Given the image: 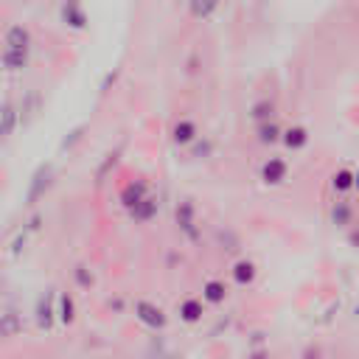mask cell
Segmentation results:
<instances>
[{"label": "cell", "instance_id": "1", "mask_svg": "<svg viewBox=\"0 0 359 359\" xmlns=\"http://www.w3.org/2000/svg\"><path fill=\"white\" fill-rule=\"evenodd\" d=\"M132 311H135V320H137L140 325H146L149 331H163V328L168 325L165 309L157 306V303H151V300H135Z\"/></svg>", "mask_w": 359, "mask_h": 359}, {"label": "cell", "instance_id": "2", "mask_svg": "<svg viewBox=\"0 0 359 359\" xmlns=\"http://www.w3.org/2000/svg\"><path fill=\"white\" fill-rule=\"evenodd\" d=\"M34 323H36L39 331H50L53 323H59V317H56V292L53 289H45L36 297V303H34Z\"/></svg>", "mask_w": 359, "mask_h": 359}, {"label": "cell", "instance_id": "3", "mask_svg": "<svg viewBox=\"0 0 359 359\" xmlns=\"http://www.w3.org/2000/svg\"><path fill=\"white\" fill-rule=\"evenodd\" d=\"M258 177H261V182H264L266 188L283 185V182L289 180V160H286V157H278V154L266 157V160L261 163V168H258Z\"/></svg>", "mask_w": 359, "mask_h": 359}, {"label": "cell", "instance_id": "4", "mask_svg": "<svg viewBox=\"0 0 359 359\" xmlns=\"http://www.w3.org/2000/svg\"><path fill=\"white\" fill-rule=\"evenodd\" d=\"M174 222L180 227V233L188 241H199V224H196V205L191 199H180L174 208Z\"/></svg>", "mask_w": 359, "mask_h": 359}, {"label": "cell", "instance_id": "5", "mask_svg": "<svg viewBox=\"0 0 359 359\" xmlns=\"http://www.w3.org/2000/svg\"><path fill=\"white\" fill-rule=\"evenodd\" d=\"M50 180H53V165L42 163L31 177V185H28V194H25V205H36L45 196V191L50 188Z\"/></svg>", "mask_w": 359, "mask_h": 359}, {"label": "cell", "instance_id": "6", "mask_svg": "<svg viewBox=\"0 0 359 359\" xmlns=\"http://www.w3.org/2000/svg\"><path fill=\"white\" fill-rule=\"evenodd\" d=\"M328 219H331V224H334V227H339V230H348V227H353V224H356V208L351 205V199L339 196V199L331 205V210H328Z\"/></svg>", "mask_w": 359, "mask_h": 359}, {"label": "cell", "instance_id": "7", "mask_svg": "<svg viewBox=\"0 0 359 359\" xmlns=\"http://www.w3.org/2000/svg\"><path fill=\"white\" fill-rule=\"evenodd\" d=\"M309 140H311V132H309V126H303V123H292V126H286L283 129V135H280V143H283V149L286 151H303L306 146H309Z\"/></svg>", "mask_w": 359, "mask_h": 359}, {"label": "cell", "instance_id": "8", "mask_svg": "<svg viewBox=\"0 0 359 359\" xmlns=\"http://www.w3.org/2000/svg\"><path fill=\"white\" fill-rule=\"evenodd\" d=\"M126 213H129V219H132L135 224H146V222H151V219L160 213V199H157V194L149 191V194H146L135 208H129Z\"/></svg>", "mask_w": 359, "mask_h": 359}, {"label": "cell", "instance_id": "9", "mask_svg": "<svg viewBox=\"0 0 359 359\" xmlns=\"http://www.w3.org/2000/svg\"><path fill=\"white\" fill-rule=\"evenodd\" d=\"M196 140H199V126H196V121L180 118V121L171 126V143H174V146H194Z\"/></svg>", "mask_w": 359, "mask_h": 359}, {"label": "cell", "instance_id": "10", "mask_svg": "<svg viewBox=\"0 0 359 359\" xmlns=\"http://www.w3.org/2000/svg\"><path fill=\"white\" fill-rule=\"evenodd\" d=\"M149 191H151V188H149V182H146V180H129V182L121 188L118 202H121V208H123V210H129V208H135V205H137Z\"/></svg>", "mask_w": 359, "mask_h": 359}, {"label": "cell", "instance_id": "11", "mask_svg": "<svg viewBox=\"0 0 359 359\" xmlns=\"http://www.w3.org/2000/svg\"><path fill=\"white\" fill-rule=\"evenodd\" d=\"M205 300L202 297H185L180 306H177V317H180V323H185V325H196V323H202V317H205Z\"/></svg>", "mask_w": 359, "mask_h": 359}, {"label": "cell", "instance_id": "12", "mask_svg": "<svg viewBox=\"0 0 359 359\" xmlns=\"http://www.w3.org/2000/svg\"><path fill=\"white\" fill-rule=\"evenodd\" d=\"M230 278H233V283L241 286V289L252 286L255 278H258V266H255V261H250V258H238V261L230 266Z\"/></svg>", "mask_w": 359, "mask_h": 359}, {"label": "cell", "instance_id": "13", "mask_svg": "<svg viewBox=\"0 0 359 359\" xmlns=\"http://www.w3.org/2000/svg\"><path fill=\"white\" fill-rule=\"evenodd\" d=\"M59 17H62V22H65L67 28H73V31H84L87 22H90V17H87V11H84L81 3H62Z\"/></svg>", "mask_w": 359, "mask_h": 359}, {"label": "cell", "instance_id": "14", "mask_svg": "<svg viewBox=\"0 0 359 359\" xmlns=\"http://www.w3.org/2000/svg\"><path fill=\"white\" fill-rule=\"evenodd\" d=\"M0 67L8 70V73L25 70L28 67V48H8V45H3V50H0Z\"/></svg>", "mask_w": 359, "mask_h": 359}, {"label": "cell", "instance_id": "15", "mask_svg": "<svg viewBox=\"0 0 359 359\" xmlns=\"http://www.w3.org/2000/svg\"><path fill=\"white\" fill-rule=\"evenodd\" d=\"M227 294H230V289H227V283L219 280V278H210V280L202 283V300H205L208 306H222V303L227 300Z\"/></svg>", "mask_w": 359, "mask_h": 359}, {"label": "cell", "instance_id": "16", "mask_svg": "<svg viewBox=\"0 0 359 359\" xmlns=\"http://www.w3.org/2000/svg\"><path fill=\"white\" fill-rule=\"evenodd\" d=\"M280 135H283V129H280V123H278L275 118L255 123V140H258L261 146H275V143H280Z\"/></svg>", "mask_w": 359, "mask_h": 359}, {"label": "cell", "instance_id": "17", "mask_svg": "<svg viewBox=\"0 0 359 359\" xmlns=\"http://www.w3.org/2000/svg\"><path fill=\"white\" fill-rule=\"evenodd\" d=\"M17 123H20V109H17V104L3 101V104H0V140L11 137V132L17 129Z\"/></svg>", "mask_w": 359, "mask_h": 359}, {"label": "cell", "instance_id": "18", "mask_svg": "<svg viewBox=\"0 0 359 359\" xmlns=\"http://www.w3.org/2000/svg\"><path fill=\"white\" fill-rule=\"evenodd\" d=\"M328 185H331V191H334L337 196H348V194L353 191V168H348V165H339V168L331 174Z\"/></svg>", "mask_w": 359, "mask_h": 359}, {"label": "cell", "instance_id": "19", "mask_svg": "<svg viewBox=\"0 0 359 359\" xmlns=\"http://www.w3.org/2000/svg\"><path fill=\"white\" fill-rule=\"evenodd\" d=\"M56 317H59V323L65 328L76 323V297L70 292H59L56 294Z\"/></svg>", "mask_w": 359, "mask_h": 359}, {"label": "cell", "instance_id": "20", "mask_svg": "<svg viewBox=\"0 0 359 359\" xmlns=\"http://www.w3.org/2000/svg\"><path fill=\"white\" fill-rule=\"evenodd\" d=\"M22 328H25V323H22L20 311L8 309V311H3V314H0V339L20 337V334H22Z\"/></svg>", "mask_w": 359, "mask_h": 359}, {"label": "cell", "instance_id": "21", "mask_svg": "<svg viewBox=\"0 0 359 359\" xmlns=\"http://www.w3.org/2000/svg\"><path fill=\"white\" fill-rule=\"evenodd\" d=\"M3 45H8V48H31V31L22 22L8 25L6 34H3Z\"/></svg>", "mask_w": 359, "mask_h": 359}, {"label": "cell", "instance_id": "22", "mask_svg": "<svg viewBox=\"0 0 359 359\" xmlns=\"http://www.w3.org/2000/svg\"><path fill=\"white\" fill-rule=\"evenodd\" d=\"M219 6H222V0H188V14L199 22H205L219 11Z\"/></svg>", "mask_w": 359, "mask_h": 359}, {"label": "cell", "instance_id": "23", "mask_svg": "<svg viewBox=\"0 0 359 359\" xmlns=\"http://www.w3.org/2000/svg\"><path fill=\"white\" fill-rule=\"evenodd\" d=\"M275 112H278V104H275L272 98H258V101L250 104V112H247V115H250L255 123H261V121L275 118Z\"/></svg>", "mask_w": 359, "mask_h": 359}, {"label": "cell", "instance_id": "24", "mask_svg": "<svg viewBox=\"0 0 359 359\" xmlns=\"http://www.w3.org/2000/svg\"><path fill=\"white\" fill-rule=\"evenodd\" d=\"M84 132H87V123H79L76 129H70V132L65 135V140L59 143V151H70V149H73V146H76V143L84 137Z\"/></svg>", "mask_w": 359, "mask_h": 359}, {"label": "cell", "instance_id": "25", "mask_svg": "<svg viewBox=\"0 0 359 359\" xmlns=\"http://www.w3.org/2000/svg\"><path fill=\"white\" fill-rule=\"evenodd\" d=\"M118 154H121V149H115L112 154H107V160L101 163V168H98V174H95V182H98V185L104 182V177H107V171H109V168H115V163H118Z\"/></svg>", "mask_w": 359, "mask_h": 359}, {"label": "cell", "instance_id": "26", "mask_svg": "<svg viewBox=\"0 0 359 359\" xmlns=\"http://www.w3.org/2000/svg\"><path fill=\"white\" fill-rule=\"evenodd\" d=\"M73 278H76V283H79L81 289H90V286H93V272H90L84 264H79V266L73 269Z\"/></svg>", "mask_w": 359, "mask_h": 359}, {"label": "cell", "instance_id": "27", "mask_svg": "<svg viewBox=\"0 0 359 359\" xmlns=\"http://www.w3.org/2000/svg\"><path fill=\"white\" fill-rule=\"evenodd\" d=\"M25 241H28V230H22V233H17V236H14V241H11V250H8V252H11V258H17V255L22 252Z\"/></svg>", "mask_w": 359, "mask_h": 359}, {"label": "cell", "instance_id": "28", "mask_svg": "<svg viewBox=\"0 0 359 359\" xmlns=\"http://www.w3.org/2000/svg\"><path fill=\"white\" fill-rule=\"evenodd\" d=\"M115 79H118V70H112V73H107V76H104V81H101V95H104V93H109V87L115 84Z\"/></svg>", "mask_w": 359, "mask_h": 359}, {"label": "cell", "instance_id": "29", "mask_svg": "<svg viewBox=\"0 0 359 359\" xmlns=\"http://www.w3.org/2000/svg\"><path fill=\"white\" fill-rule=\"evenodd\" d=\"M348 244L359 250V227H356V224H353V227H348Z\"/></svg>", "mask_w": 359, "mask_h": 359}, {"label": "cell", "instance_id": "30", "mask_svg": "<svg viewBox=\"0 0 359 359\" xmlns=\"http://www.w3.org/2000/svg\"><path fill=\"white\" fill-rule=\"evenodd\" d=\"M213 149V143L210 140H205V143H196V149H194V157H202V154H208Z\"/></svg>", "mask_w": 359, "mask_h": 359}, {"label": "cell", "instance_id": "31", "mask_svg": "<svg viewBox=\"0 0 359 359\" xmlns=\"http://www.w3.org/2000/svg\"><path fill=\"white\" fill-rule=\"evenodd\" d=\"M353 191L359 194V168H353Z\"/></svg>", "mask_w": 359, "mask_h": 359}, {"label": "cell", "instance_id": "32", "mask_svg": "<svg viewBox=\"0 0 359 359\" xmlns=\"http://www.w3.org/2000/svg\"><path fill=\"white\" fill-rule=\"evenodd\" d=\"M351 314H353V323L359 325V306H353V311H351Z\"/></svg>", "mask_w": 359, "mask_h": 359}, {"label": "cell", "instance_id": "33", "mask_svg": "<svg viewBox=\"0 0 359 359\" xmlns=\"http://www.w3.org/2000/svg\"><path fill=\"white\" fill-rule=\"evenodd\" d=\"M62 3H81V0H62Z\"/></svg>", "mask_w": 359, "mask_h": 359}, {"label": "cell", "instance_id": "34", "mask_svg": "<svg viewBox=\"0 0 359 359\" xmlns=\"http://www.w3.org/2000/svg\"><path fill=\"white\" fill-rule=\"evenodd\" d=\"M356 227H359V216H356Z\"/></svg>", "mask_w": 359, "mask_h": 359}]
</instances>
